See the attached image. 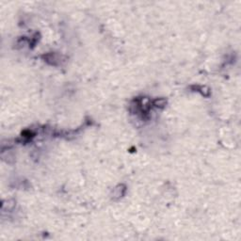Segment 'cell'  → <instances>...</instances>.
Listing matches in <instances>:
<instances>
[{"mask_svg":"<svg viewBox=\"0 0 241 241\" xmlns=\"http://www.w3.org/2000/svg\"><path fill=\"white\" fill-rule=\"evenodd\" d=\"M194 91H198L200 92L202 95L205 96V97H208L210 95V90L205 87V86H199V85H193L190 87Z\"/></svg>","mask_w":241,"mask_h":241,"instance_id":"1","label":"cell"},{"mask_svg":"<svg viewBox=\"0 0 241 241\" xmlns=\"http://www.w3.org/2000/svg\"><path fill=\"white\" fill-rule=\"evenodd\" d=\"M126 192V187L124 185H119L115 190H114V198L120 199V197H123Z\"/></svg>","mask_w":241,"mask_h":241,"instance_id":"2","label":"cell"},{"mask_svg":"<svg viewBox=\"0 0 241 241\" xmlns=\"http://www.w3.org/2000/svg\"><path fill=\"white\" fill-rule=\"evenodd\" d=\"M167 104V100L164 99V98H159V99H155L153 102H152V105L156 107H159V108H163L165 107Z\"/></svg>","mask_w":241,"mask_h":241,"instance_id":"3","label":"cell"}]
</instances>
